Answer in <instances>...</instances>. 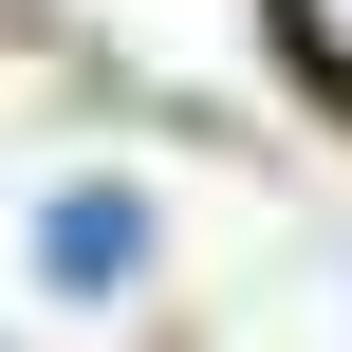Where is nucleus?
I'll list each match as a JSON object with an SVG mask.
<instances>
[{"mask_svg": "<svg viewBox=\"0 0 352 352\" xmlns=\"http://www.w3.org/2000/svg\"><path fill=\"white\" fill-rule=\"evenodd\" d=\"M37 278H56V297L148 278V204H130V186H56V204H37Z\"/></svg>", "mask_w": 352, "mask_h": 352, "instance_id": "nucleus-1", "label": "nucleus"}, {"mask_svg": "<svg viewBox=\"0 0 352 352\" xmlns=\"http://www.w3.org/2000/svg\"><path fill=\"white\" fill-rule=\"evenodd\" d=\"M297 19H316V56H334V74H352V0H297Z\"/></svg>", "mask_w": 352, "mask_h": 352, "instance_id": "nucleus-2", "label": "nucleus"}]
</instances>
